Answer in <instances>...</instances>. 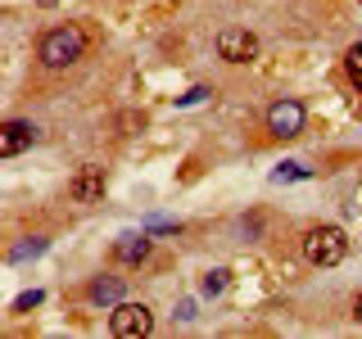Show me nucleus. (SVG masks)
Returning a JSON list of instances; mask_svg holds the SVG:
<instances>
[{
  "instance_id": "3",
  "label": "nucleus",
  "mask_w": 362,
  "mask_h": 339,
  "mask_svg": "<svg viewBox=\"0 0 362 339\" xmlns=\"http://www.w3.org/2000/svg\"><path fill=\"white\" fill-rule=\"evenodd\" d=\"M109 331L118 339H145L154 331V312L145 303H113L109 312Z\"/></svg>"
},
{
  "instance_id": "10",
  "label": "nucleus",
  "mask_w": 362,
  "mask_h": 339,
  "mask_svg": "<svg viewBox=\"0 0 362 339\" xmlns=\"http://www.w3.org/2000/svg\"><path fill=\"white\" fill-rule=\"evenodd\" d=\"M313 177V167H303V163H276L272 167V186H290V181H308Z\"/></svg>"
},
{
  "instance_id": "9",
  "label": "nucleus",
  "mask_w": 362,
  "mask_h": 339,
  "mask_svg": "<svg viewBox=\"0 0 362 339\" xmlns=\"http://www.w3.org/2000/svg\"><path fill=\"white\" fill-rule=\"evenodd\" d=\"M86 294H90V303H105V308H113V303H122V276H95Z\"/></svg>"
},
{
  "instance_id": "1",
  "label": "nucleus",
  "mask_w": 362,
  "mask_h": 339,
  "mask_svg": "<svg viewBox=\"0 0 362 339\" xmlns=\"http://www.w3.org/2000/svg\"><path fill=\"white\" fill-rule=\"evenodd\" d=\"M37 54H41L45 68H68V64H77L86 54V32L77 28V23H68V28H50L41 37Z\"/></svg>"
},
{
  "instance_id": "16",
  "label": "nucleus",
  "mask_w": 362,
  "mask_h": 339,
  "mask_svg": "<svg viewBox=\"0 0 362 339\" xmlns=\"http://www.w3.org/2000/svg\"><path fill=\"white\" fill-rule=\"evenodd\" d=\"M177 321H195V299H181L177 303Z\"/></svg>"
},
{
  "instance_id": "7",
  "label": "nucleus",
  "mask_w": 362,
  "mask_h": 339,
  "mask_svg": "<svg viewBox=\"0 0 362 339\" xmlns=\"http://www.w3.org/2000/svg\"><path fill=\"white\" fill-rule=\"evenodd\" d=\"M32 141H37V127H32V122H23V118H9L5 127H0V154H5V158L32 150Z\"/></svg>"
},
{
  "instance_id": "17",
  "label": "nucleus",
  "mask_w": 362,
  "mask_h": 339,
  "mask_svg": "<svg viewBox=\"0 0 362 339\" xmlns=\"http://www.w3.org/2000/svg\"><path fill=\"white\" fill-rule=\"evenodd\" d=\"M354 316H358V321H362V294H358V303H354Z\"/></svg>"
},
{
  "instance_id": "15",
  "label": "nucleus",
  "mask_w": 362,
  "mask_h": 339,
  "mask_svg": "<svg viewBox=\"0 0 362 339\" xmlns=\"http://www.w3.org/2000/svg\"><path fill=\"white\" fill-rule=\"evenodd\" d=\"M41 299H45L41 290H28V294H18V299H14V312H32V308H37Z\"/></svg>"
},
{
  "instance_id": "14",
  "label": "nucleus",
  "mask_w": 362,
  "mask_h": 339,
  "mask_svg": "<svg viewBox=\"0 0 362 339\" xmlns=\"http://www.w3.org/2000/svg\"><path fill=\"white\" fill-rule=\"evenodd\" d=\"M213 95V90L209 86H190L186 90V95H177V109H190V105H204V100H209Z\"/></svg>"
},
{
  "instance_id": "12",
  "label": "nucleus",
  "mask_w": 362,
  "mask_h": 339,
  "mask_svg": "<svg viewBox=\"0 0 362 339\" xmlns=\"http://www.w3.org/2000/svg\"><path fill=\"white\" fill-rule=\"evenodd\" d=\"M226 285H231V271H226V267H213V271H204V280H199V290L209 294V299H218V294H222Z\"/></svg>"
},
{
  "instance_id": "11",
  "label": "nucleus",
  "mask_w": 362,
  "mask_h": 339,
  "mask_svg": "<svg viewBox=\"0 0 362 339\" xmlns=\"http://www.w3.org/2000/svg\"><path fill=\"white\" fill-rule=\"evenodd\" d=\"M45 244H50L45 235H32V240H23V244L9 249V263H28V258H41V254H45Z\"/></svg>"
},
{
  "instance_id": "5",
  "label": "nucleus",
  "mask_w": 362,
  "mask_h": 339,
  "mask_svg": "<svg viewBox=\"0 0 362 339\" xmlns=\"http://www.w3.org/2000/svg\"><path fill=\"white\" fill-rule=\"evenodd\" d=\"M303 118H308V113H303L299 100H276V105L267 109V131L281 136V141H294V136L303 131Z\"/></svg>"
},
{
  "instance_id": "2",
  "label": "nucleus",
  "mask_w": 362,
  "mask_h": 339,
  "mask_svg": "<svg viewBox=\"0 0 362 339\" xmlns=\"http://www.w3.org/2000/svg\"><path fill=\"white\" fill-rule=\"evenodd\" d=\"M303 258H308L313 267H339L349 258V235L339 231V226H313L308 235H303Z\"/></svg>"
},
{
  "instance_id": "4",
  "label": "nucleus",
  "mask_w": 362,
  "mask_h": 339,
  "mask_svg": "<svg viewBox=\"0 0 362 339\" xmlns=\"http://www.w3.org/2000/svg\"><path fill=\"white\" fill-rule=\"evenodd\" d=\"M258 54V37L249 28H222L218 32V59L226 64H249Z\"/></svg>"
},
{
  "instance_id": "13",
  "label": "nucleus",
  "mask_w": 362,
  "mask_h": 339,
  "mask_svg": "<svg viewBox=\"0 0 362 339\" xmlns=\"http://www.w3.org/2000/svg\"><path fill=\"white\" fill-rule=\"evenodd\" d=\"M344 68H349V77H354V86L362 90V41L344 50Z\"/></svg>"
},
{
  "instance_id": "6",
  "label": "nucleus",
  "mask_w": 362,
  "mask_h": 339,
  "mask_svg": "<svg viewBox=\"0 0 362 339\" xmlns=\"http://www.w3.org/2000/svg\"><path fill=\"white\" fill-rule=\"evenodd\" d=\"M68 195H73L77 203H100L105 199V167H95V163L77 167V177L68 181Z\"/></svg>"
},
{
  "instance_id": "8",
  "label": "nucleus",
  "mask_w": 362,
  "mask_h": 339,
  "mask_svg": "<svg viewBox=\"0 0 362 339\" xmlns=\"http://www.w3.org/2000/svg\"><path fill=\"white\" fill-rule=\"evenodd\" d=\"M113 258H118V263H127V267L145 263V258H150V235H122V240L113 244Z\"/></svg>"
}]
</instances>
